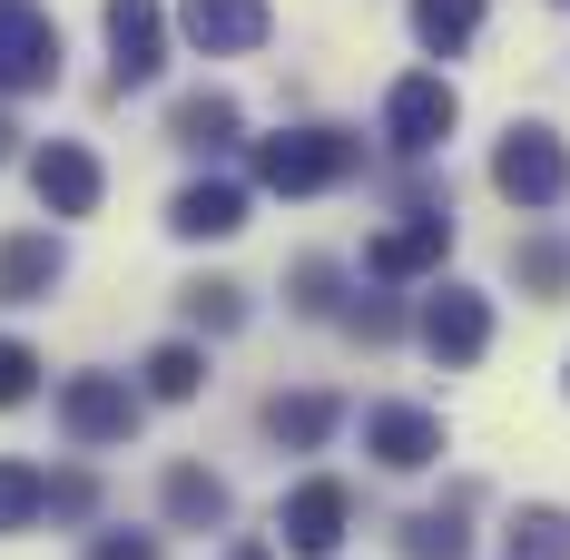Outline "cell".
<instances>
[{"label": "cell", "mask_w": 570, "mask_h": 560, "mask_svg": "<svg viewBox=\"0 0 570 560\" xmlns=\"http://www.w3.org/2000/svg\"><path fill=\"white\" fill-rule=\"evenodd\" d=\"M354 168H364V138H344V128L256 138V187H276V197H325V187H344Z\"/></svg>", "instance_id": "cell-1"}, {"label": "cell", "mask_w": 570, "mask_h": 560, "mask_svg": "<svg viewBox=\"0 0 570 560\" xmlns=\"http://www.w3.org/2000/svg\"><path fill=\"white\" fill-rule=\"evenodd\" d=\"M492 187H502L512 207H551L570 187V148L541 118H521V128H502V148H492Z\"/></svg>", "instance_id": "cell-2"}, {"label": "cell", "mask_w": 570, "mask_h": 560, "mask_svg": "<svg viewBox=\"0 0 570 560\" xmlns=\"http://www.w3.org/2000/svg\"><path fill=\"white\" fill-rule=\"evenodd\" d=\"M59 89V20L40 0H0V99Z\"/></svg>", "instance_id": "cell-3"}, {"label": "cell", "mask_w": 570, "mask_h": 560, "mask_svg": "<svg viewBox=\"0 0 570 560\" xmlns=\"http://www.w3.org/2000/svg\"><path fill=\"white\" fill-rule=\"evenodd\" d=\"M453 79L443 69H413V79H394V99H384V138H394V158H433L443 138H453Z\"/></svg>", "instance_id": "cell-4"}, {"label": "cell", "mask_w": 570, "mask_h": 560, "mask_svg": "<svg viewBox=\"0 0 570 560\" xmlns=\"http://www.w3.org/2000/svg\"><path fill=\"white\" fill-rule=\"evenodd\" d=\"M276 531H285L295 560H335L344 531H354V492H344L335 472H315V482H295V492L276 502Z\"/></svg>", "instance_id": "cell-5"}, {"label": "cell", "mask_w": 570, "mask_h": 560, "mask_svg": "<svg viewBox=\"0 0 570 560\" xmlns=\"http://www.w3.org/2000/svg\"><path fill=\"white\" fill-rule=\"evenodd\" d=\"M413 335H423L433 364H482V354H492V295H472V285H433L423 315H413Z\"/></svg>", "instance_id": "cell-6"}, {"label": "cell", "mask_w": 570, "mask_h": 560, "mask_svg": "<svg viewBox=\"0 0 570 560\" xmlns=\"http://www.w3.org/2000/svg\"><path fill=\"white\" fill-rule=\"evenodd\" d=\"M59 433L69 443H128L138 433V393H128V374H69L59 384Z\"/></svg>", "instance_id": "cell-7"}, {"label": "cell", "mask_w": 570, "mask_h": 560, "mask_svg": "<svg viewBox=\"0 0 570 560\" xmlns=\"http://www.w3.org/2000/svg\"><path fill=\"white\" fill-rule=\"evenodd\" d=\"M99 158L79 148V138H50V148H30V197L50 207V217H99Z\"/></svg>", "instance_id": "cell-8"}, {"label": "cell", "mask_w": 570, "mask_h": 560, "mask_svg": "<svg viewBox=\"0 0 570 560\" xmlns=\"http://www.w3.org/2000/svg\"><path fill=\"white\" fill-rule=\"evenodd\" d=\"M177 30L207 59H246V50H266L276 10H266V0H177Z\"/></svg>", "instance_id": "cell-9"}, {"label": "cell", "mask_w": 570, "mask_h": 560, "mask_svg": "<svg viewBox=\"0 0 570 560\" xmlns=\"http://www.w3.org/2000/svg\"><path fill=\"white\" fill-rule=\"evenodd\" d=\"M443 256H453V217H443V207H413L403 226H384V236L364 246V266H374L384 285H403V276H433Z\"/></svg>", "instance_id": "cell-10"}, {"label": "cell", "mask_w": 570, "mask_h": 560, "mask_svg": "<svg viewBox=\"0 0 570 560\" xmlns=\"http://www.w3.org/2000/svg\"><path fill=\"white\" fill-rule=\"evenodd\" d=\"M364 452H374L384 472H423V462H443V413H423V403H374V413H364Z\"/></svg>", "instance_id": "cell-11"}, {"label": "cell", "mask_w": 570, "mask_h": 560, "mask_svg": "<svg viewBox=\"0 0 570 560\" xmlns=\"http://www.w3.org/2000/svg\"><path fill=\"white\" fill-rule=\"evenodd\" d=\"M109 59H118V89L158 79L168 69V10L158 0H109Z\"/></svg>", "instance_id": "cell-12"}, {"label": "cell", "mask_w": 570, "mask_h": 560, "mask_svg": "<svg viewBox=\"0 0 570 560\" xmlns=\"http://www.w3.org/2000/svg\"><path fill=\"white\" fill-rule=\"evenodd\" d=\"M168 226L187 236V246L236 236V226H246V187H236V177H197V187H177V197H168Z\"/></svg>", "instance_id": "cell-13"}, {"label": "cell", "mask_w": 570, "mask_h": 560, "mask_svg": "<svg viewBox=\"0 0 570 560\" xmlns=\"http://www.w3.org/2000/svg\"><path fill=\"white\" fill-rule=\"evenodd\" d=\"M59 276H69L59 236H10V246H0V305H50Z\"/></svg>", "instance_id": "cell-14"}, {"label": "cell", "mask_w": 570, "mask_h": 560, "mask_svg": "<svg viewBox=\"0 0 570 560\" xmlns=\"http://www.w3.org/2000/svg\"><path fill=\"white\" fill-rule=\"evenodd\" d=\"M236 128H246V118H236V99H227V89H187V99L168 109V138H177V148H197V158L236 148Z\"/></svg>", "instance_id": "cell-15"}, {"label": "cell", "mask_w": 570, "mask_h": 560, "mask_svg": "<svg viewBox=\"0 0 570 560\" xmlns=\"http://www.w3.org/2000/svg\"><path fill=\"white\" fill-rule=\"evenodd\" d=\"M335 423H344V403H335V393H276V403H266V433H276L285 452H315L325 433H335Z\"/></svg>", "instance_id": "cell-16"}, {"label": "cell", "mask_w": 570, "mask_h": 560, "mask_svg": "<svg viewBox=\"0 0 570 560\" xmlns=\"http://www.w3.org/2000/svg\"><path fill=\"white\" fill-rule=\"evenodd\" d=\"M502 560H570V511L561 502H521L502 531Z\"/></svg>", "instance_id": "cell-17"}, {"label": "cell", "mask_w": 570, "mask_h": 560, "mask_svg": "<svg viewBox=\"0 0 570 560\" xmlns=\"http://www.w3.org/2000/svg\"><path fill=\"white\" fill-rule=\"evenodd\" d=\"M472 30H482V0H413V40H423L433 59L472 50Z\"/></svg>", "instance_id": "cell-18"}, {"label": "cell", "mask_w": 570, "mask_h": 560, "mask_svg": "<svg viewBox=\"0 0 570 560\" xmlns=\"http://www.w3.org/2000/svg\"><path fill=\"white\" fill-rule=\"evenodd\" d=\"M138 384H148V403H197V384H207V354H197V344H158V354L138 364Z\"/></svg>", "instance_id": "cell-19"}, {"label": "cell", "mask_w": 570, "mask_h": 560, "mask_svg": "<svg viewBox=\"0 0 570 560\" xmlns=\"http://www.w3.org/2000/svg\"><path fill=\"white\" fill-rule=\"evenodd\" d=\"M168 521L217 531V521H227V482H217V472H197V462H177V472H168Z\"/></svg>", "instance_id": "cell-20"}, {"label": "cell", "mask_w": 570, "mask_h": 560, "mask_svg": "<svg viewBox=\"0 0 570 560\" xmlns=\"http://www.w3.org/2000/svg\"><path fill=\"white\" fill-rule=\"evenodd\" d=\"M462 551H472V531H462V502L413 511V521H403V560H462Z\"/></svg>", "instance_id": "cell-21"}, {"label": "cell", "mask_w": 570, "mask_h": 560, "mask_svg": "<svg viewBox=\"0 0 570 560\" xmlns=\"http://www.w3.org/2000/svg\"><path fill=\"white\" fill-rule=\"evenodd\" d=\"M40 511H50V472H40V462H0V541L30 531Z\"/></svg>", "instance_id": "cell-22"}, {"label": "cell", "mask_w": 570, "mask_h": 560, "mask_svg": "<svg viewBox=\"0 0 570 560\" xmlns=\"http://www.w3.org/2000/svg\"><path fill=\"white\" fill-rule=\"evenodd\" d=\"M177 305H187V325H207V335H236V325H246V285H227V276L187 285Z\"/></svg>", "instance_id": "cell-23"}, {"label": "cell", "mask_w": 570, "mask_h": 560, "mask_svg": "<svg viewBox=\"0 0 570 560\" xmlns=\"http://www.w3.org/2000/svg\"><path fill=\"white\" fill-rule=\"evenodd\" d=\"M30 393H40V354H30L20 335H0V413H10V403H30Z\"/></svg>", "instance_id": "cell-24"}, {"label": "cell", "mask_w": 570, "mask_h": 560, "mask_svg": "<svg viewBox=\"0 0 570 560\" xmlns=\"http://www.w3.org/2000/svg\"><path fill=\"white\" fill-rule=\"evenodd\" d=\"M512 266H521V285H531V295H561V276H570V266H561V246H541V236H521V246H512Z\"/></svg>", "instance_id": "cell-25"}, {"label": "cell", "mask_w": 570, "mask_h": 560, "mask_svg": "<svg viewBox=\"0 0 570 560\" xmlns=\"http://www.w3.org/2000/svg\"><path fill=\"white\" fill-rule=\"evenodd\" d=\"M295 305H305V315H335V266H325V256L295 266Z\"/></svg>", "instance_id": "cell-26"}, {"label": "cell", "mask_w": 570, "mask_h": 560, "mask_svg": "<svg viewBox=\"0 0 570 560\" xmlns=\"http://www.w3.org/2000/svg\"><path fill=\"white\" fill-rule=\"evenodd\" d=\"M344 325H354L364 344H394V335H403V315L384 305V295H364V305H344Z\"/></svg>", "instance_id": "cell-27"}, {"label": "cell", "mask_w": 570, "mask_h": 560, "mask_svg": "<svg viewBox=\"0 0 570 560\" xmlns=\"http://www.w3.org/2000/svg\"><path fill=\"white\" fill-rule=\"evenodd\" d=\"M50 511H59V521H79V511H99V482H89V472H59V482H50Z\"/></svg>", "instance_id": "cell-28"}, {"label": "cell", "mask_w": 570, "mask_h": 560, "mask_svg": "<svg viewBox=\"0 0 570 560\" xmlns=\"http://www.w3.org/2000/svg\"><path fill=\"white\" fill-rule=\"evenodd\" d=\"M89 560H158V541H148V531H99Z\"/></svg>", "instance_id": "cell-29"}, {"label": "cell", "mask_w": 570, "mask_h": 560, "mask_svg": "<svg viewBox=\"0 0 570 560\" xmlns=\"http://www.w3.org/2000/svg\"><path fill=\"white\" fill-rule=\"evenodd\" d=\"M227 560H276V551H266V541H236V551Z\"/></svg>", "instance_id": "cell-30"}, {"label": "cell", "mask_w": 570, "mask_h": 560, "mask_svg": "<svg viewBox=\"0 0 570 560\" xmlns=\"http://www.w3.org/2000/svg\"><path fill=\"white\" fill-rule=\"evenodd\" d=\"M10 138H20V128H10V118H0V158H10Z\"/></svg>", "instance_id": "cell-31"}]
</instances>
